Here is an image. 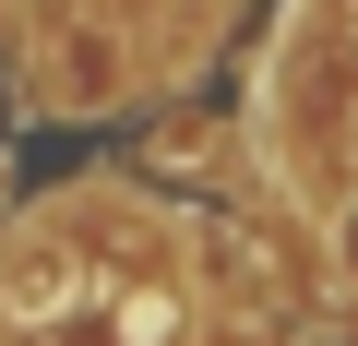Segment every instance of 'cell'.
<instances>
[{"instance_id":"1","label":"cell","mask_w":358,"mask_h":346,"mask_svg":"<svg viewBox=\"0 0 358 346\" xmlns=\"http://www.w3.org/2000/svg\"><path fill=\"white\" fill-rule=\"evenodd\" d=\"M322 263H334V287H346V298H358V192H346V203H334V227H322Z\"/></svg>"}]
</instances>
